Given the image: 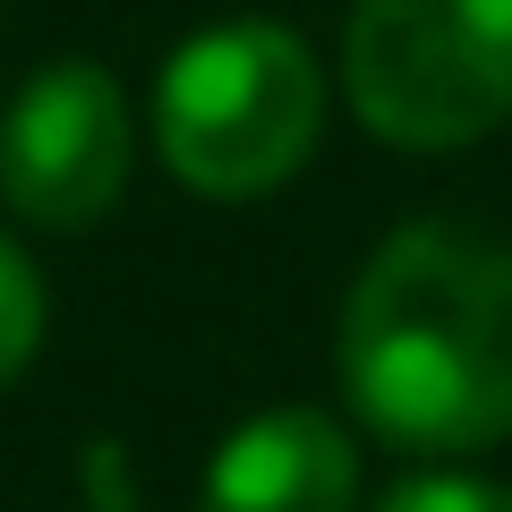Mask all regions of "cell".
<instances>
[{
    "mask_svg": "<svg viewBox=\"0 0 512 512\" xmlns=\"http://www.w3.org/2000/svg\"><path fill=\"white\" fill-rule=\"evenodd\" d=\"M325 137V69L282 18H222L154 77V146L197 197L248 205L299 180Z\"/></svg>",
    "mask_w": 512,
    "mask_h": 512,
    "instance_id": "obj_2",
    "label": "cell"
},
{
    "mask_svg": "<svg viewBox=\"0 0 512 512\" xmlns=\"http://www.w3.org/2000/svg\"><path fill=\"white\" fill-rule=\"evenodd\" d=\"M43 325H52V291H43L35 256L0 231V384L26 376V359L43 350Z\"/></svg>",
    "mask_w": 512,
    "mask_h": 512,
    "instance_id": "obj_6",
    "label": "cell"
},
{
    "mask_svg": "<svg viewBox=\"0 0 512 512\" xmlns=\"http://www.w3.org/2000/svg\"><path fill=\"white\" fill-rule=\"evenodd\" d=\"M342 393L393 453H487L512 436V248L410 222L342 299Z\"/></svg>",
    "mask_w": 512,
    "mask_h": 512,
    "instance_id": "obj_1",
    "label": "cell"
},
{
    "mask_svg": "<svg viewBox=\"0 0 512 512\" xmlns=\"http://www.w3.org/2000/svg\"><path fill=\"white\" fill-rule=\"evenodd\" d=\"M342 86L384 146H470L512 120V0H350Z\"/></svg>",
    "mask_w": 512,
    "mask_h": 512,
    "instance_id": "obj_3",
    "label": "cell"
},
{
    "mask_svg": "<svg viewBox=\"0 0 512 512\" xmlns=\"http://www.w3.org/2000/svg\"><path fill=\"white\" fill-rule=\"evenodd\" d=\"M128 94L94 60L35 69L0 111V197L35 231H86L128 188Z\"/></svg>",
    "mask_w": 512,
    "mask_h": 512,
    "instance_id": "obj_4",
    "label": "cell"
},
{
    "mask_svg": "<svg viewBox=\"0 0 512 512\" xmlns=\"http://www.w3.org/2000/svg\"><path fill=\"white\" fill-rule=\"evenodd\" d=\"M376 512H512V487L495 478H461V470H436V478H402Z\"/></svg>",
    "mask_w": 512,
    "mask_h": 512,
    "instance_id": "obj_7",
    "label": "cell"
},
{
    "mask_svg": "<svg viewBox=\"0 0 512 512\" xmlns=\"http://www.w3.org/2000/svg\"><path fill=\"white\" fill-rule=\"evenodd\" d=\"M197 512H359V444L308 402L265 410L205 461Z\"/></svg>",
    "mask_w": 512,
    "mask_h": 512,
    "instance_id": "obj_5",
    "label": "cell"
}]
</instances>
